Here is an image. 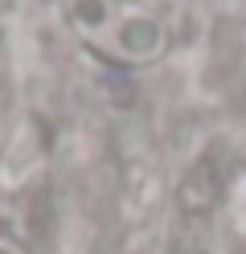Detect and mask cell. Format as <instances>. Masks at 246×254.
Segmentation results:
<instances>
[{
    "label": "cell",
    "instance_id": "6da1fadb",
    "mask_svg": "<svg viewBox=\"0 0 246 254\" xmlns=\"http://www.w3.org/2000/svg\"><path fill=\"white\" fill-rule=\"evenodd\" d=\"M70 33L103 62L144 70L168 54L172 21L160 0H66Z\"/></svg>",
    "mask_w": 246,
    "mask_h": 254
},
{
    "label": "cell",
    "instance_id": "7a4b0ae2",
    "mask_svg": "<svg viewBox=\"0 0 246 254\" xmlns=\"http://www.w3.org/2000/svg\"><path fill=\"white\" fill-rule=\"evenodd\" d=\"M160 4H164V0H160Z\"/></svg>",
    "mask_w": 246,
    "mask_h": 254
}]
</instances>
